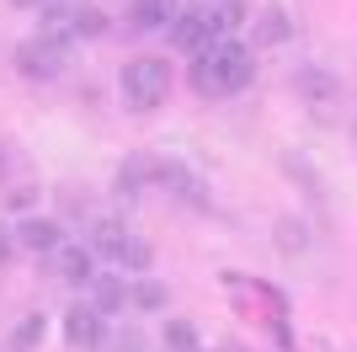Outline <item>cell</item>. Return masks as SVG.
<instances>
[{"label":"cell","instance_id":"cell-1","mask_svg":"<svg viewBox=\"0 0 357 352\" xmlns=\"http://www.w3.org/2000/svg\"><path fill=\"white\" fill-rule=\"evenodd\" d=\"M256 75V59L245 43H235V38H224V43L203 48V54L192 59V70H187V80H192L197 96H208V102H224V96H235V91L251 86Z\"/></svg>","mask_w":357,"mask_h":352},{"label":"cell","instance_id":"cell-2","mask_svg":"<svg viewBox=\"0 0 357 352\" xmlns=\"http://www.w3.org/2000/svg\"><path fill=\"white\" fill-rule=\"evenodd\" d=\"M171 96V59L160 54H139L118 70V102L128 112H155Z\"/></svg>","mask_w":357,"mask_h":352},{"label":"cell","instance_id":"cell-3","mask_svg":"<svg viewBox=\"0 0 357 352\" xmlns=\"http://www.w3.org/2000/svg\"><path fill=\"white\" fill-rule=\"evenodd\" d=\"M91 251H96L102 262H112L118 272H128V278L149 272V262H155V251H149L134 230H123L118 219H96L91 224Z\"/></svg>","mask_w":357,"mask_h":352},{"label":"cell","instance_id":"cell-4","mask_svg":"<svg viewBox=\"0 0 357 352\" xmlns=\"http://www.w3.org/2000/svg\"><path fill=\"white\" fill-rule=\"evenodd\" d=\"M64 54H70V48L48 43V38H27V43L16 48V70L27 75V80H38V86H48V80L64 75Z\"/></svg>","mask_w":357,"mask_h":352},{"label":"cell","instance_id":"cell-5","mask_svg":"<svg viewBox=\"0 0 357 352\" xmlns=\"http://www.w3.org/2000/svg\"><path fill=\"white\" fill-rule=\"evenodd\" d=\"M64 337H70V347H102L107 342V315L91 299H80V305H70L64 309Z\"/></svg>","mask_w":357,"mask_h":352},{"label":"cell","instance_id":"cell-6","mask_svg":"<svg viewBox=\"0 0 357 352\" xmlns=\"http://www.w3.org/2000/svg\"><path fill=\"white\" fill-rule=\"evenodd\" d=\"M11 240L22 251H32V256H54V251L64 246V224L59 219H38V214H32V219H22L11 230Z\"/></svg>","mask_w":357,"mask_h":352},{"label":"cell","instance_id":"cell-7","mask_svg":"<svg viewBox=\"0 0 357 352\" xmlns=\"http://www.w3.org/2000/svg\"><path fill=\"white\" fill-rule=\"evenodd\" d=\"M155 182H160L171 198H181V203H192V208H208V192H203V182H197L192 171L181 161H155Z\"/></svg>","mask_w":357,"mask_h":352},{"label":"cell","instance_id":"cell-8","mask_svg":"<svg viewBox=\"0 0 357 352\" xmlns=\"http://www.w3.org/2000/svg\"><path fill=\"white\" fill-rule=\"evenodd\" d=\"M54 272H59L64 283L91 288V283H96V251H91V246H70V240H64V246L54 251Z\"/></svg>","mask_w":357,"mask_h":352},{"label":"cell","instance_id":"cell-9","mask_svg":"<svg viewBox=\"0 0 357 352\" xmlns=\"http://www.w3.org/2000/svg\"><path fill=\"white\" fill-rule=\"evenodd\" d=\"M294 86H298V96H304L314 112H331V107L342 102V86H336L331 75H320V70H298V75H294Z\"/></svg>","mask_w":357,"mask_h":352},{"label":"cell","instance_id":"cell-10","mask_svg":"<svg viewBox=\"0 0 357 352\" xmlns=\"http://www.w3.org/2000/svg\"><path fill=\"white\" fill-rule=\"evenodd\" d=\"M176 11H181L176 0H134L128 6V32H160V27H171Z\"/></svg>","mask_w":357,"mask_h":352},{"label":"cell","instance_id":"cell-11","mask_svg":"<svg viewBox=\"0 0 357 352\" xmlns=\"http://www.w3.org/2000/svg\"><path fill=\"white\" fill-rule=\"evenodd\" d=\"M38 38L70 48L75 43V11H70V6H48V11H38Z\"/></svg>","mask_w":357,"mask_h":352},{"label":"cell","instance_id":"cell-12","mask_svg":"<svg viewBox=\"0 0 357 352\" xmlns=\"http://www.w3.org/2000/svg\"><path fill=\"white\" fill-rule=\"evenodd\" d=\"M75 11V43L80 38H102L107 32V11H96V6H70Z\"/></svg>","mask_w":357,"mask_h":352},{"label":"cell","instance_id":"cell-13","mask_svg":"<svg viewBox=\"0 0 357 352\" xmlns=\"http://www.w3.org/2000/svg\"><path fill=\"white\" fill-rule=\"evenodd\" d=\"M144 182H155V161H128V166L118 171V192H128V198H134Z\"/></svg>","mask_w":357,"mask_h":352},{"label":"cell","instance_id":"cell-14","mask_svg":"<svg viewBox=\"0 0 357 352\" xmlns=\"http://www.w3.org/2000/svg\"><path fill=\"white\" fill-rule=\"evenodd\" d=\"M43 331H48V325H43V315H27V321H22V325L11 331V352H32L38 342H43Z\"/></svg>","mask_w":357,"mask_h":352},{"label":"cell","instance_id":"cell-15","mask_svg":"<svg viewBox=\"0 0 357 352\" xmlns=\"http://www.w3.org/2000/svg\"><path fill=\"white\" fill-rule=\"evenodd\" d=\"M165 352H197V331L187 321H165Z\"/></svg>","mask_w":357,"mask_h":352},{"label":"cell","instance_id":"cell-16","mask_svg":"<svg viewBox=\"0 0 357 352\" xmlns=\"http://www.w3.org/2000/svg\"><path fill=\"white\" fill-rule=\"evenodd\" d=\"M128 305L134 309H165V288L160 283H128Z\"/></svg>","mask_w":357,"mask_h":352},{"label":"cell","instance_id":"cell-17","mask_svg":"<svg viewBox=\"0 0 357 352\" xmlns=\"http://www.w3.org/2000/svg\"><path fill=\"white\" fill-rule=\"evenodd\" d=\"M283 32H288L283 11H267V22H261V38H267V43H278V38H283Z\"/></svg>","mask_w":357,"mask_h":352},{"label":"cell","instance_id":"cell-18","mask_svg":"<svg viewBox=\"0 0 357 352\" xmlns=\"http://www.w3.org/2000/svg\"><path fill=\"white\" fill-rule=\"evenodd\" d=\"M139 347H144V342H139V331H134V325H128V331H123V337H118V352H139Z\"/></svg>","mask_w":357,"mask_h":352},{"label":"cell","instance_id":"cell-19","mask_svg":"<svg viewBox=\"0 0 357 352\" xmlns=\"http://www.w3.org/2000/svg\"><path fill=\"white\" fill-rule=\"evenodd\" d=\"M11 251H16V240H11V230H6V224H0V267L11 262Z\"/></svg>","mask_w":357,"mask_h":352},{"label":"cell","instance_id":"cell-20","mask_svg":"<svg viewBox=\"0 0 357 352\" xmlns=\"http://www.w3.org/2000/svg\"><path fill=\"white\" fill-rule=\"evenodd\" d=\"M16 6H43V0H16Z\"/></svg>","mask_w":357,"mask_h":352}]
</instances>
